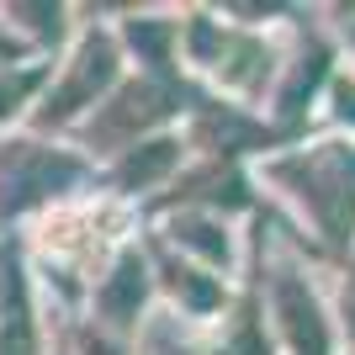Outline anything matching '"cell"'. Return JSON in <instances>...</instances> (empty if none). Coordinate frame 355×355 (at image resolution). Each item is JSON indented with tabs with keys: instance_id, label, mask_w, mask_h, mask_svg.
<instances>
[{
	"instance_id": "6da1fadb",
	"label": "cell",
	"mask_w": 355,
	"mask_h": 355,
	"mask_svg": "<svg viewBox=\"0 0 355 355\" xmlns=\"http://www.w3.org/2000/svg\"><path fill=\"white\" fill-rule=\"evenodd\" d=\"M286 175L302 180V196L313 202L329 239H345L355 228V148H318L308 159L286 164Z\"/></svg>"
},
{
	"instance_id": "7a4b0ae2",
	"label": "cell",
	"mask_w": 355,
	"mask_h": 355,
	"mask_svg": "<svg viewBox=\"0 0 355 355\" xmlns=\"http://www.w3.org/2000/svg\"><path fill=\"white\" fill-rule=\"evenodd\" d=\"M276 313H282V329L292 340V355H329V329H324V313L318 302L308 297V286L282 276L276 286Z\"/></svg>"
},
{
	"instance_id": "3957f363",
	"label": "cell",
	"mask_w": 355,
	"mask_h": 355,
	"mask_svg": "<svg viewBox=\"0 0 355 355\" xmlns=\"http://www.w3.org/2000/svg\"><path fill=\"white\" fill-rule=\"evenodd\" d=\"M37 334H32V302L16 254L0 260V355H32Z\"/></svg>"
},
{
	"instance_id": "277c9868",
	"label": "cell",
	"mask_w": 355,
	"mask_h": 355,
	"mask_svg": "<svg viewBox=\"0 0 355 355\" xmlns=\"http://www.w3.org/2000/svg\"><path fill=\"white\" fill-rule=\"evenodd\" d=\"M74 175L69 159H53V154H37V148H11V207H27L32 196H48L59 180Z\"/></svg>"
},
{
	"instance_id": "5b68a950",
	"label": "cell",
	"mask_w": 355,
	"mask_h": 355,
	"mask_svg": "<svg viewBox=\"0 0 355 355\" xmlns=\"http://www.w3.org/2000/svg\"><path fill=\"white\" fill-rule=\"evenodd\" d=\"M106 80H112V48L90 37V43L80 48V59H74V74L64 80V90H59V117H64V112H74L80 101H90Z\"/></svg>"
},
{
	"instance_id": "8992f818",
	"label": "cell",
	"mask_w": 355,
	"mask_h": 355,
	"mask_svg": "<svg viewBox=\"0 0 355 355\" xmlns=\"http://www.w3.org/2000/svg\"><path fill=\"white\" fill-rule=\"evenodd\" d=\"M138 297H144V266L128 254V260H122V270H117V282L106 286L101 302H106V313H117V318H122V313L138 308Z\"/></svg>"
},
{
	"instance_id": "52a82bcc",
	"label": "cell",
	"mask_w": 355,
	"mask_h": 355,
	"mask_svg": "<svg viewBox=\"0 0 355 355\" xmlns=\"http://www.w3.org/2000/svg\"><path fill=\"white\" fill-rule=\"evenodd\" d=\"M170 286H175V292H186V302H191V308H212V302H218V286L202 282V276H196V270H186V266H170Z\"/></svg>"
},
{
	"instance_id": "ba28073f",
	"label": "cell",
	"mask_w": 355,
	"mask_h": 355,
	"mask_svg": "<svg viewBox=\"0 0 355 355\" xmlns=\"http://www.w3.org/2000/svg\"><path fill=\"white\" fill-rule=\"evenodd\" d=\"M345 313H350V329H355V276H350V286H345Z\"/></svg>"
},
{
	"instance_id": "9c48e42d",
	"label": "cell",
	"mask_w": 355,
	"mask_h": 355,
	"mask_svg": "<svg viewBox=\"0 0 355 355\" xmlns=\"http://www.w3.org/2000/svg\"><path fill=\"white\" fill-rule=\"evenodd\" d=\"M340 101H345V117H350V112H355V90H350V85L340 90Z\"/></svg>"
},
{
	"instance_id": "30bf717a",
	"label": "cell",
	"mask_w": 355,
	"mask_h": 355,
	"mask_svg": "<svg viewBox=\"0 0 355 355\" xmlns=\"http://www.w3.org/2000/svg\"><path fill=\"white\" fill-rule=\"evenodd\" d=\"M90 355H117L112 345H101V340H90Z\"/></svg>"
}]
</instances>
